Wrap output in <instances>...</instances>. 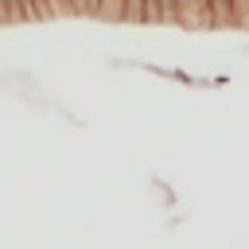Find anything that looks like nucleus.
Segmentation results:
<instances>
[{"label": "nucleus", "mask_w": 249, "mask_h": 249, "mask_svg": "<svg viewBox=\"0 0 249 249\" xmlns=\"http://www.w3.org/2000/svg\"><path fill=\"white\" fill-rule=\"evenodd\" d=\"M175 19L191 31H206V27H218L214 23V8L210 0H175Z\"/></svg>", "instance_id": "obj_1"}, {"label": "nucleus", "mask_w": 249, "mask_h": 249, "mask_svg": "<svg viewBox=\"0 0 249 249\" xmlns=\"http://www.w3.org/2000/svg\"><path fill=\"white\" fill-rule=\"evenodd\" d=\"M148 23H179L175 0H148Z\"/></svg>", "instance_id": "obj_2"}, {"label": "nucleus", "mask_w": 249, "mask_h": 249, "mask_svg": "<svg viewBox=\"0 0 249 249\" xmlns=\"http://www.w3.org/2000/svg\"><path fill=\"white\" fill-rule=\"evenodd\" d=\"M210 8H214L218 27H233V0H210Z\"/></svg>", "instance_id": "obj_3"}, {"label": "nucleus", "mask_w": 249, "mask_h": 249, "mask_svg": "<svg viewBox=\"0 0 249 249\" xmlns=\"http://www.w3.org/2000/svg\"><path fill=\"white\" fill-rule=\"evenodd\" d=\"M233 27H249V0H233Z\"/></svg>", "instance_id": "obj_4"}]
</instances>
